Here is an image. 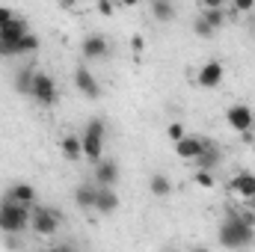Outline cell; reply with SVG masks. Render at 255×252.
I'll list each match as a JSON object with an SVG mask.
<instances>
[{
	"label": "cell",
	"mask_w": 255,
	"mask_h": 252,
	"mask_svg": "<svg viewBox=\"0 0 255 252\" xmlns=\"http://www.w3.org/2000/svg\"><path fill=\"white\" fill-rule=\"evenodd\" d=\"M116 208H119V196L113 193V187H101V184H98V193H95V208H92V211H98V214L110 217Z\"/></svg>",
	"instance_id": "cell-13"
},
{
	"label": "cell",
	"mask_w": 255,
	"mask_h": 252,
	"mask_svg": "<svg viewBox=\"0 0 255 252\" xmlns=\"http://www.w3.org/2000/svg\"><path fill=\"white\" fill-rule=\"evenodd\" d=\"M27 226H30V208L3 196V202H0V232L3 235H21V232H27Z\"/></svg>",
	"instance_id": "cell-2"
},
{
	"label": "cell",
	"mask_w": 255,
	"mask_h": 252,
	"mask_svg": "<svg viewBox=\"0 0 255 252\" xmlns=\"http://www.w3.org/2000/svg\"><path fill=\"white\" fill-rule=\"evenodd\" d=\"M119 3H122V6H136L139 0H119Z\"/></svg>",
	"instance_id": "cell-32"
},
{
	"label": "cell",
	"mask_w": 255,
	"mask_h": 252,
	"mask_svg": "<svg viewBox=\"0 0 255 252\" xmlns=\"http://www.w3.org/2000/svg\"><path fill=\"white\" fill-rule=\"evenodd\" d=\"M15 89H18L21 95H30V89H33V65L21 68V71L15 74Z\"/></svg>",
	"instance_id": "cell-21"
},
{
	"label": "cell",
	"mask_w": 255,
	"mask_h": 252,
	"mask_svg": "<svg viewBox=\"0 0 255 252\" xmlns=\"http://www.w3.org/2000/svg\"><path fill=\"white\" fill-rule=\"evenodd\" d=\"M95 193H98L95 184H80V187L74 190V202H77V208L92 211V208H95Z\"/></svg>",
	"instance_id": "cell-19"
},
{
	"label": "cell",
	"mask_w": 255,
	"mask_h": 252,
	"mask_svg": "<svg viewBox=\"0 0 255 252\" xmlns=\"http://www.w3.org/2000/svg\"><path fill=\"white\" fill-rule=\"evenodd\" d=\"M116 3H119V0H98V12H101L104 18H110V15L116 12Z\"/></svg>",
	"instance_id": "cell-28"
},
{
	"label": "cell",
	"mask_w": 255,
	"mask_h": 252,
	"mask_svg": "<svg viewBox=\"0 0 255 252\" xmlns=\"http://www.w3.org/2000/svg\"><path fill=\"white\" fill-rule=\"evenodd\" d=\"M57 3H60V6H71V3H74V0H57Z\"/></svg>",
	"instance_id": "cell-33"
},
{
	"label": "cell",
	"mask_w": 255,
	"mask_h": 252,
	"mask_svg": "<svg viewBox=\"0 0 255 252\" xmlns=\"http://www.w3.org/2000/svg\"><path fill=\"white\" fill-rule=\"evenodd\" d=\"M95 181L101 187H113L119 181V166L110 160V157H98L95 160Z\"/></svg>",
	"instance_id": "cell-11"
},
{
	"label": "cell",
	"mask_w": 255,
	"mask_h": 252,
	"mask_svg": "<svg viewBox=\"0 0 255 252\" xmlns=\"http://www.w3.org/2000/svg\"><path fill=\"white\" fill-rule=\"evenodd\" d=\"M226 122H229V127H232V130H238V133L253 130V125H255L253 107H247V104H232V107L226 110Z\"/></svg>",
	"instance_id": "cell-6"
},
{
	"label": "cell",
	"mask_w": 255,
	"mask_h": 252,
	"mask_svg": "<svg viewBox=\"0 0 255 252\" xmlns=\"http://www.w3.org/2000/svg\"><path fill=\"white\" fill-rule=\"evenodd\" d=\"M184 133H187V130H184V125H181V122H172V125L166 127V136H169L172 142H175V139H181Z\"/></svg>",
	"instance_id": "cell-27"
},
{
	"label": "cell",
	"mask_w": 255,
	"mask_h": 252,
	"mask_svg": "<svg viewBox=\"0 0 255 252\" xmlns=\"http://www.w3.org/2000/svg\"><path fill=\"white\" fill-rule=\"evenodd\" d=\"M193 30H196V36H202V39H208L211 33H214V27L202 18V15H196V21H193Z\"/></svg>",
	"instance_id": "cell-25"
},
{
	"label": "cell",
	"mask_w": 255,
	"mask_h": 252,
	"mask_svg": "<svg viewBox=\"0 0 255 252\" xmlns=\"http://www.w3.org/2000/svg\"><path fill=\"white\" fill-rule=\"evenodd\" d=\"M232 190L247 202V199H253L255 196V172H238L235 178H232Z\"/></svg>",
	"instance_id": "cell-15"
},
{
	"label": "cell",
	"mask_w": 255,
	"mask_h": 252,
	"mask_svg": "<svg viewBox=\"0 0 255 252\" xmlns=\"http://www.w3.org/2000/svg\"><path fill=\"white\" fill-rule=\"evenodd\" d=\"M6 199H12V202H18V205L33 208V205H36V187H33V184L18 181V184H12V187L6 190Z\"/></svg>",
	"instance_id": "cell-14"
},
{
	"label": "cell",
	"mask_w": 255,
	"mask_h": 252,
	"mask_svg": "<svg viewBox=\"0 0 255 252\" xmlns=\"http://www.w3.org/2000/svg\"><path fill=\"white\" fill-rule=\"evenodd\" d=\"M12 18H15V12H12V9H6V6H0V27H3V24H9Z\"/></svg>",
	"instance_id": "cell-30"
},
{
	"label": "cell",
	"mask_w": 255,
	"mask_h": 252,
	"mask_svg": "<svg viewBox=\"0 0 255 252\" xmlns=\"http://www.w3.org/2000/svg\"><path fill=\"white\" fill-rule=\"evenodd\" d=\"M27 33H30L27 21L15 15V18H12L9 24H3V27H0V42H6V45H18V42H21V39H24ZM18 48H21V45H18Z\"/></svg>",
	"instance_id": "cell-10"
},
{
	"label": "cell",
	"mask_w": 255,
	"mask_h": 252,
	"mask_svg": "<svg viewBox=\"0 0 255 252\" xmlns=\"http://www.w3.org/2000/svg\"><path fill=\"white\" fill-rule=\"evenodd\" d=\"M217 6H226V0H202V9H217Z\"/></svg>",
	"instance_id": "cell-31"
},
{
	"label": "cell",
	"mask_w": 255,
	"mask_h": 252,
	"mask_svg": "<svg viewBox=\"0 0 255 252\" xmlns=\"http://www.w3.org/2000/svg\"><path fill=\"white\" fill-rule=\"evenodd\" d=\"M247 205H250V208L255 211V196H253V199H247Z\"/></svg>",
	"instance_id": "cell-34"
},
{
	"label": "cell",
	"mask_w": 255,
	"mask_h": 252,
	"mask_svg": "<svg viewBox=\"0 0 255 252\" xmlns=\"http://www.w3.org/2000/svg\"><path fill=\"white\" fill-rule=\"evenodd\" d=\"M253 133H255V125H253Z\"/></svg>",
	"instance_id": "cell-36"
},
{
	"label": "cell",
	"mask_w": 255,
	"mask_h": 252,
	"mask_svg": "<svg viewBox=\"0 0 255 252\" xmlns=\"http://www.w3.org/2000/svg\"><path fill=\"white\" fill-rule=\"evenodd\" d=\"M148 193H151V196H157V199H166V196L172 193L169 178H166V175H160V172H157V175H151V178H148Z\"/></svg>",
	"instance_id": "cell-20"
},
{
	"label": "cell",
	"mask_w": 255,
	"mask_h": 252,
	"mask_svg": "<svg viewBox=\"0 0 255 252\" xmlns=\"http://www.w3.org/2000/svg\"><path fill=\"white\" fill-rule=\"evenodd\" d=\"M18 45H21V54H36V51H39V39H36V33H27Z\"/></svg>",
	"instance_id": "cell-23"
},
{
	"label": "cell",
	"mask_w": 255,
	"mask_h": 252,
	"mask_svg": "<svg viewBox=\"0 0 255 252\" xmlns=\"http://www.w3.org/2000/svg\"><path fill=\"white\" fill-rule=\"evenodd\" d=\"M223 160V154H220V148L214 145V142H208L196 157H193V163H196V169H214L217 163Z\"/></svg>",
	"instance_id": "cell-16"
},
{
	"label": "cell",
	"mask_w": 255,
	"mask_h": 252,
	"mask_svg": "<svg viewBox=\"0 0 255 252\" xmlns=\"http://www.w3.org/2000/svg\"><path fill=\"white\" fill-rule=\"evenodd\" d=\"M104 136H107V127L101 119H92L89 125L83 127V133H80V142H83V157H89V160H98L101 154H104Z\"/></svg>",
	"instance_id": "cell-4"
},
{
	"label": "cell",
	"mask_w": 255,
	"mask_h": 252,
	"mask_svg": "<svg viewBox=\"0 0 255 252\" xmlns=\"http://www.w3.org/2000/svg\"><path fill=\"white\" fill-rule=\"evenodd\" d=\"M151 15H154V21H160V24H169V21H175L178 18V9H175V3L172 0H151Z\"/></svg>",
	"instance_id": "cell-17"
},
{
	"label": "cell",
	"mask_w": 255,
	"mask_h": 252,
	"mask_svg": "<svg viewBox=\"0 0 255 252\" xmlns=\"http://www.w3.org/2000/svg\"><path fill=\"white\" fill-rule=\"evenodd\" d=\"M80 51H83L86 60H104V57H110V42H107L101 33H92V36L83 39Z\"/></svg>",
	"instance_id": "cell-8"
},
{
	"label": "cell",
	"mask_w": 255,
	"mask_h": 252,
	"mask_svg": "<svg viewBox=\"0 0 255 252\" xmlns=\"http://www.w3.org/2000/svg\"><path fill=\"white\" fill-rule=\"evenodd\" d=\"M205 145H208V139L184 133L181 139H175V154H178V157H184V160H193V157H196V154H199Z\"/></svg>",
	"instance_id": "cell-12"
},
{
	"label": "cell",
	"mask_w": 255,
	"mask_h": 252,
	"mask_svg": "<svg viewBox=\"0 0 255 252\" xmlns=\"http://www.w3.org/2000/svg\"><path fill=\"white\" fill-rule=\"evenodd\" d=\"M60 226H63V214H60L57 208H48V205H36V208H33V214H30V229H33L36 235L51 238V235L60 232Z\"/></svg>",
	"instance_id": "cell-3"
},
{
	"label": "cell",
	"mask_w": 255,
	"mask_h": 252,
	"mask_svg": "<svg viewBox=\"0 0 255 252\" xmlns=\"http://www.w3.org/2000/svg\"><path fill=\"white\" fill-rule=\"evenodd\" d=\"M232 9H235L238 15H247V12L255 9V0H232Z\"/></svg>",
	"instance_id": "cell-26"
},
{
	"label": "cell",
	"mask_w": 255,
	"mask_h": 252,
	"mask_svg": "<svg viewBox=\"0 0 255 252\" xmlns=\"http://www.w3.org/2000/svg\"><path fill=\"white\" fill-rule=\"evenodd\" d=\"M30 98L42 107H54L60 101V92H57V83L51 74L45 71H33V89H30Z\"/></svg>",
	"instance_id": "cell-5"
},
{
	"label": "cell",
	"mask_w": 255,
	"mask_h": 252,
	"mask_svg": "<svg viewBox=\"0 0 255 252\" xmlns=\"http://www.w3.org/2000/svg\"><path fill=\"white\" fill-rule=\"evenodd\" d=\"M250 145H253V151H255V139H253V142H250Z\"/></svg>",
	"instance_id": "cell-35"
},
{
	"label": "cell",
	"mask_w": 255,
	"mask_h": 252,
	"mask_svg": "<svg viewBox=\"0 0 255 252\" xmlns=\"http://www.w3.org/2000/svg\"><path fill=\"white\" fill-rule=\"evenodd\" d=\"M63 157L68 163H77L80 157H83V142H80V136H74V133H68L63 139Z\"/></svg>",
	"instance_id": "cell-18"
},
{
	"label": "cell",
	"mask_w": 255,
	"mask_h": 252,
	"mask_svg": "<svg viewBox=\"0 0 255 252\" xmlns=\"http://www.w3.org/2000/svg\"><path fill=\"white\" fill-rule=\"evenodd\" d=\"M74 86L80 89V95H86V98H98L101 95V86H98V80H95V74L86 68V65L80 63L77 68H74Z\"/></svg>",
	"instance_id": "cell-7"
},
{
	"label": "cell",
	"mask_w": 255,
	"mask_h": 252,
	"mask_svg": "<svg viewBox=\"0 0 255 252\" xmlns=\"http://www.w3.org/2000/svg\"><path fill=\"white\" fill-rule=\"evenodd\" d=\"M223 63L220 60H208V63L199 68V86L202 89H217L220 83H223Z\"/></svg>",
	"instance_id": "cell-9"
},
{
	"label": "cell",
	"mask_w": 255,
	"mask_h": 252,
	"mask_svg": "<svg viewBox=\"0 0 255 252\" xmlns=\"http://www.w3.org/2000/svg\"><path fill=\"white\" fill-rule=\"evenodd\" d=\"M130 48H133V54H142V48H145V39H142V36H133V39H130Z\"/></svg>",
	"instance_id": "cell-29"
},
{
	"label": "cell",
	"mask_w": 255,
	"mask_h": 252,
	"mask_svg": "<svg viewBox=\"0 0 255 252\" xmlns=\"http://www.w3.org/2000/svg\"><path fill=\"white\" fill-rule=\"evenodd\" d=\"M199 15H202V18H205L214 30H220V27L226 24V6H217V9H202Z\"/></svg>",
	"instance_id": "cell-22"
},
{
	"label": "cell",
	"mask_w": 255,
	"mask_h": 252,
	"mask_svg": "<svg viewBox=\"0 0 255 252\" xmlns=\"http://www.w3.org/2000/svg\"><path fill=\"white\" fill-rule=\"evenodd\" d=\"M220 244L223 247H229V250H244V247H250L255 241V229L253 226H247L241 217H238V211H232L223 223H220Z\"/></svg>",
	"instance_id": "cell-1"
},
{
	"label": "cell",
	"mask_w": 255,
	"mask_h": 252,
	"mask_svg": "<svg viewBox=\"0 0 255 252\" xmlns=\"http://www.w3.org/2000/svg\"><path fill=\"white\" fill-rule=\"evenodd\" d=\"M196 184L202 190H211L214 187V172L211 169H196Z\"/></svg>",
	"instance_id": "cell-24"
}]
</instances>
